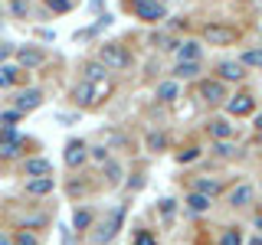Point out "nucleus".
Segmentation results:
<instances>
[{
  "instance_id": "nucleus-1",
  "label": "nucleus",
  "mask_w": 262,
  "mask_h": 245,
  "mask_svg": "<svg viewBox=\"0 0 262 245\" xmlns=\"http://www.w3.org/2000/svg\"><path fill=\"white\" fill-rule=\"evenodd\" d=\"M108 92H112L108 79H102V82H82V85L72 88V102L82 105V108H89V105H98L102 98H108Z\"/></svg>"
},
{
  "instance_id": "nucleus-2",
  "label": "nucleus",
  "mask_w": 262,
  "mask_h": 245,
  "mask_svg": "<svg viewBox=\"0 0 262 245\" xmlns=\"http://www.w3.org/2000/svg\"><path fill=\"white\" fill-rule=\"evenodd\" d=\"M98 62L105 65V72H108V69L121 72V69H128V65H131V56H128V49H125V46H118V43H105V46H98Z\"/></svg>"
},
{
  "instance_id": "nucleus-3",
  "label": "nucleus",
  "mask_w": 262,
  "mask_h": 245,
  "mask_svg": "<svg viewBox=\"0 0 262 245\" xmlns=\"http://www.w3.org/2000/svg\"><path fill=\"white\" fill-rule=\"evenodd\" d=\"M203 39H207L210 46H229V43L239 39V30L226 27V23H207V27H203Z\"/></svg>"
},
{
  "instance_id": "nucleus-4",
  "label": "nucleus",
  "mask_w": 262,
  "mask_h": 245,
  "mask_svg": "<svg viewBox=\"0 0 262 245\" xmlns=\"http://www.w3.org/2000/svg\"><path fill=\"white\" fill-rule=\"evenodd\" d=\"M131 10L141 16V20H147V23H161L164 16H167L164 4H158V0H131Z\"/></svg>"
},
{
  "instance_id": "nucleus-5",
  "label": "nucleus",
  "mask_w": 262,
  "mask_h": 245,
  "mask_svg": "<svg viewBox=\"0 0 262 245\" xmlns=\"http://www.w3.org/2000/svg\"><path fill=\"white\" fill-rule=\"evenodd\" d=\"M121 216H125V212H121V209H115L112 216H108V223H105V226H102V229H98V232L92 235V242H95V245L112 242V239H115V232H118V226H121Z\"/></svg>"
},
{
  "instance_id": "nucleus-6",
  "label": "nucleus",
  "mask_w": 262,
  "mask_h": 245,
  "mask_svg": "<svg viewBox=\"0 0 262 245\" xmlns=\"http://www.w3.org/2000/svg\"><path fill=\"white\" fill-rule=\"evenodd\" d=\"M43 105V92L39 88H27V92L16 95V111H36Z\"/></svg>"
},
{
  "instance_id": "nucleus-7",
  "label": "nucleus",
  "mask_w": 262,
  "mask_h": 245,
  "mask_svg": "<svg viewBox=\"0 0 262 245\" xmlns=\"http://www.w3.org/2000/svg\"><path fill=\"white\" fill-rule=\"evenodd\" d=\"M252 108H256V102H252V95H236V98H229L226 102V111L229 114H252Z\"/></svg>"
},
{
  "instance_id": "nucleus-8",
  "label": "nucleus",
  "mask_w": 262,
  "mask_h": 245,
  "mask_svg": "<svg viewBox=\"0 0 262 245\" xmlns=\"http://www.w3.org/2000/svg\"><path fill=\"white\" fill-rule=\"evenodd\" d=\"M16 62L23 69H36V65L46 62V53H39V49H16Z\"/></svg>"
},
{
  "instance_id": "nucleus-9",
  "label": "nucleus",
  "mask_w": 262,
  "mask_h": 245,
  "mask_svg": "<svg viewBox=\"0 0 262 245\" xmlns=\"http://www.w3.org/2000/svg\"><path fill=\"white\" fill-rule=\"evenodd\" d=\"M53 186H56L53 177H30L27 180V193L30 196H46V193H53Z\"/></svg>"
},
{
  "instance_id": "nucleus-10",
  "label": "nucleus",
  "mask_w": 262,
  "mask_h": 245,
  "mask_svg": "<svg viewBox=\"0 0 262 245\" xmlns=\"http://www.w3.org/2000/svg\"><path fill=\"white\" fill-rule=\"evenodd\" d=\"M200 95H203V102L216 105V102H223V98H226V88H223V82H203Z\"/></svg>"
},
{
  "instance_id": "nucleus-11",
  "label": "nucleus",
  "mask_w": 262,
  "mask_h": 245,
  "mask_svg": "<svg viewBox=\"0 0 262 245\" xmlns=\"http://www.w3.org/2000/svg\"><path fill=\"white\" fill-rule=\"evenodd\" d=\"M85 151H89V147L82 141H69V144H66V167H79V163L85 160Z\"/></svg>"
},
{
  "instance_id": "nucleus-12",
  "label": "nucleus",
  "mask_w": 262,
  "mask_h": 245,
  "mask_svg": "<svg viewBox=\"0 0 262 245\" xmlns=\"http://www.w3.org/2000/svg\"><path fill=\"white\" fill-rule=\"evenodd\" d=\"M174 53H177L180 62H196V59H200V43H193V39H187V43H177Z\"/></svg>"
},
{
  "instance_id": "nucleus-13",
  "label": "nucleus",
  "mask_w": 262,
  "mask_h": 245,
  "mask_svg": "<svg viewBox=\"0 0 262 245\" xmlns=\"http://www.w3.org/2000/svg\"><path fill=\"white\" fill-rule=\"evenodd\" d=\"M210 134L216 137V141H229V137L236 134V128L229 125L226 118H216V121H210Z\"/></svg>"
},
{
  "instance_id": "nucleus-14",
  "label": "nucleus",
  "mask_w": 262,
  "mask_h": 245,
  "mask_svg": "<svg viewBox=\"0 0 262 245\" xmlns=\"http://www.w3.org/2000/svg\"><path fill=\"white\" fill-rule=\"evenodd\" d=\"M27 177H53V167L43 157H30L27 160Z\"/></svg>"
},
{
  "instance_id": "nucleus-15",
  "label": "nucleus",
  "mask_w": 262,
  "mask_h": 245,
  "mask_svg": "<svg viewBox=\"0 0 262 245\" xmlns=\"http://www.w3.org/2000/svg\"><path fill=\"white\" fill-rule=\"evenodd\" d=\"M220 76H223L226 82H239L246 72H243L239 62H229V59H226V62H220Z\"/></svg>"
},
{
  "instance_id": "nucleus-16",
  "label": "nucleus",
  "mask_w": 262,
  "mask_h": 245,
  "mask_svg": "<svg viewBox=\"0 0 262 245\" xmlns=\"http://www.w3.org/2000/svg\"><path fill=\"white\" fill-rule=\"evenodd\" d=\"M229 203H233V206H249L252 203V186H236L233 193H229Z\"/></svg>"
},
{
  "instance_id": "nucleus-17",
  "label": "nucleus",
  "mask_w": 262,
  "mask_h": 245,
  "mask_svg": "<svg viewBox=\"0 0 262 245\" xmlns=\"http://www.w3.org/2000/svg\"><path fill=\"white\" fill-rule=\"evenodd\" d=\"M23 151V137H13V141H0V157H16Z\"/></svg>"
},
{
  "instance_id": "nucleus-18",
  "label": "nucleus",
  "mask_w": 262,
  "mask_h": 245,
  "mask_svg": "<svg viewBox=\"0 0 262 245\" xmlns=\"http://www.w3.org/2000/svg\"><path fill=\"white\" fill-rule=\"evenodd\" d=\"M177 95H180L177 82H161V85H158V98H161V102H174Z\"/></svg>"
},
{
  "instance_id": "nucleus-19",
  "label": "nucleus",
  "mask_w": 262,
  "mask_h": 245,
  "mask_svg": "<svg viewBox=\"0 0 262 245\" xmlns=\"http://www.w3.org/2000/svg\"><path fill=\"white\" fill-rule=\"evenodd\" d=\"M187 206H190L193 212H207V209H210V196H203V193H190V196H187Z\"/></svg>"
},
{
  "instance_id": "nucleus-20",
  "label": "nucleus",
  "mask_w": 262,
  "mask_h": 245,
  "mask_svg": "<svg viewBox=\"0 0 262 245\" xmlns=\"http://www.w3.org/2000/svg\"><path fill=\"white\" fill-rule=\"evenodd\" d=\"M196 72H200V62H177L174 76L177 79H196Z\"/></svg>"
},
{
  "instance_id": "nucleus-21",
  "label": "nucleus",
  "mask_w": 262,
  "mask_h": 245,
  "mask_svg": "<svg viewBox=\"0 0 262 245\" xmlns=\"http://www.w3.org/2000/svg\"><path fill=\"white\" fill-rule=\"evenodd\" d=\"M239 65H252V69H262V49H246Z\"/></svg>"
},
{
  "instance_id": "nucleus-22",
  "label": "nucleus",
  "mask_w": 262,
  "mask_h": 245,
  "mask_svg": "<svg viewBox=\"0 0 262 245\" xmlns=\"http://www.w3.org/2000/svg\"><path fill=\"white\" fill-rule=\"evenodd\" d=\"M82 72H85V82H102L105 79V65L102 62H89Z\"/></svg>"
},
{
  "instance_id": "nucleus-23",
  "label": "nucleus",
  "mask_w": 262,
  "mask_h": 245,
  "mask_svg": "<svg viewBox=\"0 0 262 245\" xmlns=\"http://www.w3.org/2000/svg\"><path fill=\"white\" fill-rule=\"evenodd\" d=\"M196 193H203V196H210V200H213V196L220 193V183H216V180H207V177H203V180H196Z\"/></svg>"
},
{
  "instance_id": "nucleus-24",
  "label": "nucleus",
  "mask_w": 262,
  "mask_h": 245,
  "mask_svg": "<svg viewBox=\"0 0 262 245\" xmlns=\"http://www.w3.org/2000/svg\"><path fill=\"white\" fill-rule=\"evenodd\" d=\"M105 174H108V183L115 186V183H121V167L115 160H105Z\"/></svg>"
},
{
  "instance_id": "nucleus-25",
  "label": "nucleus",
  "mask_w": 262,
  "mask_h": 245,
  "mask_svg": "<svg viewBox=\"0 0 262 245\" xmlns=\"http://www.w3.org/2000/svg\"><path fill=\"white\" fill-rule=\"evenodd\" d=\"M89 223H92V212H89V209H76L72 226H76V229H89Z\"/></svg>"
},
{
  "instance_id": "nucleus-26",
  "label": "nucleus",
  "mask_w": 262,
  "mask_h": 245,
  "mask_svg": "<svg viewBox=\"0 0 262 245\" xmlns=\"http://www.w3.org/2000/svg\"><path fill=\"white\" fill-rule=\"evenodd\" d=\"M13 79H16V69L4 65V69H0V88H10V85H13Z\"/></svg>"
},
{
  "instance_id": "nucleus-27",
  "label": "nucleus",
  "mask_w": 262,
  "mask_h": 245,
  "mask_svg": "<svg viewBox=\"0 0 262 245\" xmlns=\"http://www.w3.org/2000/svg\"><path fill=\"white\" fill-rule=\"evenodd\" d=\"M213 151H216L220 157H233V154H236V147L229 144V141H216V147H213Z\"/></svg>"
},
{
  "instance_id": "nucleus-28",
  "label": "nucleus",
  "mask_w": 262,
  "mask_h": 245,
  "mask_svg": "<svg viewBox=\"0 0 262 245\" xmlns=\"http://www.w3.org/2000/svg\"><path fill=\"white\" fill-rule=\"evenodd\" d=\"M220 245H243V235H239V229H229V232L223 235V242Z\"/></svg>"
},
{
  "instance_id": "nucleus-29",
  "label": "nucleus",
  "mask_w": 262,
  "mask_h": 245,
  "mask_svg": "<svg viewBox=\"0 0 262 245\" xmlns=\"http://www.w3.org/2000/svg\"><path fill=\"white\" fill-rule=\"evenodd\" d=\"M46 4L53 7L56 13H69V10H72V0H46Z\"/></svg>"
},
{
  "instance_id": "nucleus-30",
  "label": "nucleus",
  "mask_w": 262,
  "mask_h": 245,
  "mask_svg": "<svg viewBox=\"0 0 262 245\" xmlns=\"http://www.w3.org/2000/svg\"><path fill=\"white\" fill-rule=\"evenodd\" d=\"M135 245H158V239H154V235L147 232V229H141V232L135 235Z\"/></svg>"
},
{
  "instance_id": "nucleus-31",
  "label": "nucleus",
  "mask_w": 262,
  "mask_h": 245,
  "mask_svg": "<svg viewBox=\"0 0 262 245\" xmlns=\"http://www.w3.org/2000/svg\"><path fill=\"white\" fill-rule=\"evenodd\" d=\"M13 245H39V239H36V235H30V232H16Z\"/></svg>"
},
{
  "instance_id": "nucleus-32",
  "label": "nucleus",
  "mask_w": 262,
  "mask_h": 245,
  "mask_svg": "<svg viewBox=\"0 0 262 245\" xmlns=\"http://www.w3.org/2000/svg\"><path fill=\"white\" fill-rule=\"evenodd\" d=\"M164 144H167V137H164V134H147V147H151V151H161Z\"/></svg>"
},
{
  "instance_id": "nucleus-33",
  "label": "nucleus",
  "mask_w": 262,
  "mask_h": 245,
  "mask_svg": "<svg viewBox=\"0 0 262 245\" xmlns=\"http://www.w3.org/2000/svg\"><path fill=\"white\" fill-rule=\"evenodd\" d=\"M10 7H13V13H16V16H27L30 0H10Z\"/></svg>"
},
{
  "instance_id": "nucleus-34",
  "label": "nucleus",
  "mask_w": 262,
  "mask_h": 245,
  "mask_svg": "<svg viewBox=\"0 0 262 245\" xmlns=\"http://www.w3.org/2000/svg\"><path fill=\"white\" fill-rule=\"evenodd\" d=\"M16 114H20V111H4V114H0V128H13Z\"/></svg>"
},
{
  "instance_id": "nucleus-35",
  "label": "nucleus",
  "mask_w": 262,
  "mask_h": 245,
  "mask_svg": "<svg viewBox=\"0 0 262 245\" xmlns=\"http://www.w3.org/2000/svg\"><path fill=\"white\" fill-rule=\"evenodd\" d=\"M161 212H164V219L174 216V200H164V203H161Z\"/></svg>"
},
{
  "instance_id": "nucleus-36",
  "label": "nucleus",
  "mask_w": 262,
  "mask_h": 245,
  "mask_svg": "<svg viewBox=\"0 0 262 245\" xmlns=\"http://www.w3.org/2000/svg\"><path fill=\"white\" fill-rule=\"evenodd\" d=\"M92 157L98 163H105V160H108V151H105V147H92Z\"/></svg>"
},
{
  "instance_id": "nucleus-37",
  "label": "nucleus",
  "mask_w": 262,
  "mask_h": 245,
  "mask_svg": "<svg viewBox=\"0 0 262 245\" xmlns=\"http://www.w3.org/2000/svg\"><path fill=\"white\" fill-rule=\"evenodd\" d=\"M196 154H200V151H196V147H190V151H184V154H180V163H187V160H193V157H196Z\"/></svg>"
},
{
  "instance_id": "nucleus-38",
  "label": "nucleus",
  "mask_w": 262,
  "mask_h": 245,
  "mask_svg": "<svg viewBox=\"0 0 262 245\" xmlns=\"http://www.w3.org/2000/svg\"><path fill=\"white\" fill-rule=\"evenodd\" d=\"M256 131H259V137H262V114L256 118Z\"/></svg>"
},
{
  "instance_id": "nucleus-39",
  "label": "nucleus",
  "mask_w": 262,
  "mask_h": 245,
  "mask_svg": "<svg viewBox=\"0 0 262 245\" xmlns=\"http://www.w3.org/2000/svg\"><path fill=\"white\" fill-rule=\"evenodd\" d=\"M0 245H13V239H7V235H0Z\"/></svg>"
},
{
  "instance_id": "nucleus-40",
  "label": "nucleus",
  "mask_w": 262,
  "mask_h": 245,
  "mask_svg": "<svg viewBox=\"0 0 262 245\" xmlns=\"http://www.w3.org/2000/svg\"><path fill=\"white\" fill-rule=\"evenodd\" d=\"M249 245H262V235H256V239H249Z\"/></svg>"
},
{
  "instance_id": "nucleus-41",
  "label": "nucleus",
  "mask_w": 262,
  "mask_h": 245,
  "mask_svg": "<svg viewBox=\"0 0 262 245\" xmlns=\"http://www.w3.org/2000/svg\"><path fill=\"white\" fill-rule=\"evenodd\" d=\"M256 226H259V229H262V212H259V216H256Z\"/></svg>"
},
{
  "instance_id": "nucleus-42",
  "label": "nucleus",
  "mask_w": 262,
  "mask_h": 245,
  "mask_svg": "<svg viewBox=\"0 0 262 245\" xmlns=\"http://www.w3.org/2000/svg\"><path fill=\"white\" fill-rule=\"evenodd\" d=\"M259 141H262V137H259Z\"/></svg>"
}]
</instances>
